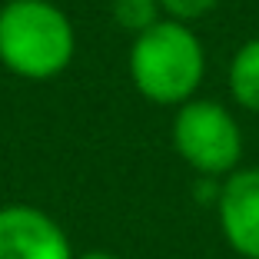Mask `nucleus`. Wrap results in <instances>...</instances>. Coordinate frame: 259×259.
Listing matches in <instances>:
<instances>
[{"instance_id":"0eeeda50","label":"nucleus","mask_w":259,"mask_h":259,"mask_svg":"<svg viewBox=\"0 0 259 259\" xmlns=\"http://www.w3.org/2000/svg\"><path fill=\"white\" fill-rule=\"evenodd\" d=\"M110 10H113L116 27H123L133 37L150 30L153 23H160V0H113Z\"/></svg>"},{"instance_id":"1a4fd4ad","label":"nucleus","mask_w":259,"mask_h":259,"mask_svg":"<svg viewBox=\"0 0 259 259\" xmlns=\"http://www.w3.org/2000/svg\"><path fill=\"white\" fill-rule=\"evenodd\" d=\"M76 259H120V256H113V252H103V249H90V252H83V256H76Z\"/></svg>"},{"instance_id":"20e7f679","label":"nucleus","mask_w":259,"mask_h":259,"mask_svg":"<svg viewBox=\"0 0 259 259\" xmlns=\"http://www.w3.org/2000/svg\"><path fill=\"white\" fill-rule=\"evenodd\" d=\"M0 259H76L67 233L37 206H0Z\"/></svg>"},{"instance_id":"f257e3e1","label":"nucleus","mask_w":259,"mask_h":259,"mask_svg":"<svg viewBox=\"0 0 259 259\" xmlns=\"http://www.w3.org/2000/svg\"><path fill=\"white\" fill-rule=\"evenodd\" d=\"M76 54L70 17L50 0H7L0 7V63L23 80H50Z\"/></svg>"},{"instance_id":"6e6552de","label":"nucleus","mask_w":259,"mask_h":259,"mask_svg":"<svg viewBox=\"0 0 259 259\" xmlns=\"http://www.w3.org/2000/svg\"><path fill=\"white\" fill-rule=\"evenodd\" d=\"M216 4L220 0H160V10H166L169 20H176V23H190V20L206 17Z\"/></svg>"},{"instance_id":"7ed1b4c3","label":"nucleus","mask_w":259,"mask_h":259,"mask_svg":"<svg viewBox=\"0 0 259 259\" xmlns=\"http://www.w3.org/2000/svg\"><path fill=\"white\" fill-rule=\"evenodd\" d=\"M173 150L199 176H229L243 156V130L223 103L190 100L173 116Z\"/></svg>"},{"instance_id":"f03ea898","label":"nucleus","mask_w":259,"mask_h":259,"mask_svg":"<svg viewBox=\"0 0 259 259\" xmlns=\"http://www.w3.org/2000/svg\"><path fill=\"white\" fill-rule=\"evenodd\" d=\"M203 44L186 23L160 20L140 37H133L130 76L150 103H160V107L190 103L196 87L203 83Z\"/></svg>"},{"instance_id":"423d86ee","label":"nucleus","mask_w":259,"mask_h":259,"mask_svg":"<svg viewBox=\"0 0 259 259\" xmlns=\"http://www.w3.org/2000/svg\"><path fill=\"white\" fill-rule=\"evenodd\" d=\"M229 93L243 110L259 113V37L239 47L229 63Z\"/></svg>"},{"instance_id":"39448f33","label":"nucleus","mask_w":259,"mask_h":259,"mask_svg":"<svg viewBox=\"0 0 259 259\" xmlns=\"http://www.w3.org/2000/svg\"><path fill=\"white\" fill-rule=\"evenodd\" d=\"M216 209L229 249L243 259H259V166L229 173L220 186Z\"/></svg>"}]
</instances>
